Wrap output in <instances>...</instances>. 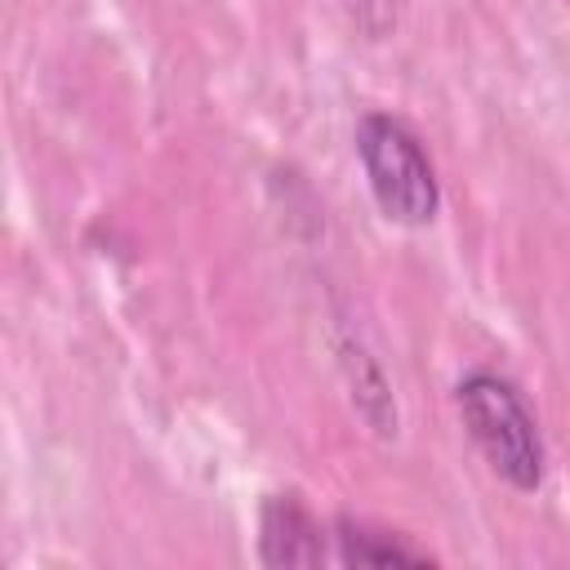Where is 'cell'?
<instances>
[{"label": "cell", "mask_w": 570, "mask_h": 570, "mask_svg": "<svg viewBox=\"0 0 570 570\" xmlns=\"http://www.w3.org/2000/svg\"><path fill=\"white\" fill-rule=\"evenodd\" d=\"M459 414L485 463L512 485V490H539L543 481V441L534 428V414L525 410L521 392L499 374H468L459 383Z\"/></svg>", "instance_id": "6da1fadb"}, {"label": "cell", "mask_w": 570, "mask_h": 570, "mask_svg": "<svg viewBox=\"0 0 570 570\" xmlns=\"http://www.w3.org/2000/svg\"><path fill=\"white\" fill-rule=\"evenodd\" d=\"M356 151L370 178V191L379 200V209L401 223V227H423L432 223L441 191H436V174L432 160L423 151V142L392 116H365L356 129Z\"/></svg>", "instance_id": "7a4b0ae2"}, {"label": "cell", "mask_w": 570, "mask_h": 570, "mask_svg": "<svg viewBox=\"0 0 570 570\" xmlns=\"http://www.w3.org/2000/svg\"><path fill=\"white\" fill-rule=\"evenodd\" d=\"M263 557L272 566H312L321 557L312 521L285 499L267 503V512H263Z\"/></svg>", "instance_id": "3957f363"}, {"label": "cell", "mask_w": 570, "mask_h": 570, "mask_svg": "<svg viewBox=\"0 0 570 570\" xmlns=\"http://www.w3.org/2000/svg\"><path fill=\"white\" fill-rule=\"evenodd\" d=\"M338 530H343V534H338V561H347V566L428 561V552H419V548H405V543H396V539H379V534H370V530H361V525H352V521H343Z\"/></svg>", "instance_id": "277c9868"}]
</instances>
